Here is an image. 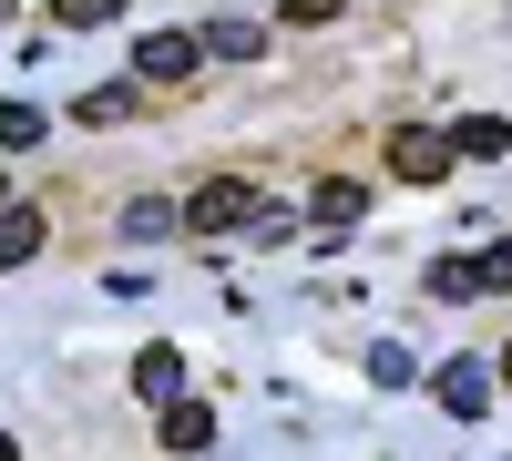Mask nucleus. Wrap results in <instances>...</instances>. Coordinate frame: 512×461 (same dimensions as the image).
Wrapping results in <instances>:
<instances>
[{
  "label": "nucleus",
  "mask_w": 512,
  "mask_h": 461,
  "mask_svg": "<svg viewBox=\"0 0 512 461\" xmlns=\"http://www.w3.org/2000/svg\"><path fill=\"white\" fill-rule=\"evenodd\" d=\"M431 298H451V308L482 298V267H472V257H431Z\"/></svg>",
  "instance_id": "nucleus-13"
},
{
  "label": "nucleus",
  "mask_w": 512,
  "mask_h": 461,
  "mask_svg": "<svg viewBox=\"0 0 512 461\" xmlns=\"http://www.w3.org/2000/svg\"><path fill=\"white\" fill-rule=\"evenodd\" d=\"M175 226H185V205H164V195H134V205H123V236H144V246L175 236Z\"/></svg>",
  "instance_id": "nucleus-12"
},
{
  "label": "nucleus",
  "mask_w": 512,
  "mask_h": 461,
  "mask_svg": "<svg viewBox=\"0 0 512 461\" xmlns=\"http://www.w3.org/2000/svg\"><path fill=\"white\" fill-rule=\"evenodd\" d=\"M390 175L400 185H441L451 175V144L441 134H390Z\"/></svg>",
  "instance_id": "nucleus-4"
},
{
  "label": "nucleus",
  "mask_w": 512,
  "mask_h": 461,
  "mask_svg": "<svg viewBox=\"0 0 512 461\" xmlns=\"http://www.w3.org/2000/svg\"><path fill=\"white\" fill-rule=\"evenodd\" d=\"M492 380H502V390H512V349H502V369H492Z\"/></svg>",
  "instance_id": "nucleus-20"
},
{
  "label": "nucleus",
  "mask_w": 512,
  "mask_h": 461,
  "mask_svg": "<svg viewBox=\"0 0 512 461\" xmlns=\"http://www.w3.org/2000/svg\"><path fill=\"white\" fill-rule=\"evenodd\" d=\"M41 257V216L31 205H0V267H31Z\"/></svg>",
  "instance_id": "nucleus-9"
},
{
  "label": "nucleus",
  "mask_w": 512,
  "mask_h": 461,
  "mask_svg": "<svg viewBox=\"0 0 512 461\" xmlns=\"http://www.w3.org/2000/svg\"><path fill=\"white\" fill-rule=\"evenodd\" d=\"M0 21H11V0H0Z\"/></svg>",
  "instance_id": "nucleus-21"
},
{
  "label": "nucleus",
  "mask_w": 512,
  "mask_h": 461,
  "mask_svg": "<svg viewBox=\"0 0 512 461\" xmlns=\"http://www.w3.org/2000/svg\"><path fill=\"white\" fill-rule=\"evenodd\" d=\"M0 461H21V441H11V431H0Z\"/></svg>",
  "instance_id": "nucleus-19"
},
{
  "label": "nucleus",
  "mask_w": 512,
  "mask_h": 461,
  "mask_svg": "<svg viewBox=\"0 0 512 461\" xmlns=\"http://www.w3.org/2000/svg\"><path fill=\"white\" fill-rule=\"evenodd\" d=\"M431 390H441V410H451V421H482L492 369H482V359H441V380H431Z\"/></svg>",
  "instance_id": "nucleus-3"
},
{
  "label": "nucleus",
  "mask_w": 512,
  "mask_h": 461,
  "mask_svg": "<svg viewBox=\"0 0 512 461\" xmlns=\"http://www.w3.org/2000/svg\"><path fill=\"white\" fill-rule=\"evenodd\" d=\"M52 21L62 31H103V21H123V0H52Z\"/></svg>",
  "instance_id": "nucleus-15"
},
{
  "label": "nucleus",
  "mask_w": 512,
  "mask_h": 461,
  "mask_svg": "<svg viewBox=\"0 0 512 461\" xmlns=\"http://www.w3.org/2000/svg\"><path fill=\"white\" fill-rule=\"evenodd\" d=\"M338 11H349V0H277L287 31H318V21H338Z\"/></svg>",
  "instance_id": "nucleus-18"
},
{
  "label": "nucleus",
  "mask_w": 512,
  "mask_h": 461,
  "mask_svg": "<svg viewBox=\"0 0 512 461\" xmlns=\"http://www.w3.org/2000/svg\"><path fill=\"white\" fill-rule=\"evenodd\" d=\"M41 134H52V123H41V103H0V144H11V154L41 144Z\"/></svg>",
  "instance_id": "nucleus-14"
},
{
  "label": "nucleus",
  "mask_w": 512,
  "mask_h": 461,
  "mask_svg": "<svg viewBox=\"0 0 512 461\" xmlns=\"http://www.w3.org/2000/svg\"><path fill=\"white\" fill-rule=\"evenodd\" d=\"M185 226H195V236H236V226H256V185H246V175H205V185L185 195Z\"/></svg>",
  "instance_id": "nucleus-1"
},
{
  "label": "nucleus",
  "mask_w": 512,
  "mask_h": 461,
  "mask_svg": "<svg viewBox=\"0 0 512 461\" xmlns=\"http://www.w3.org/2000/svg\"><path fill=\"white\" fill-rule=\"evenodd\" d=\"M441 144H451V164H461V154H482V164H492V154H512V123H502V113H461Z\"/></svg>",
  "instance_id": "nucleus-6"
},
{
  "label": "nucleus",
  "mask_w": 512,
  "mask_h": 461,
  "mask_svg": "<svg viewBox=\"0 0 512 461\" xmlns=\"http://www.w3.org/2000/svg\"><path fill=\"white\" fill-rule=\"evenodd\" d=\"M359 205H369V185H359V175H328V185L308 195V216H318V226H359Z\"/></svg>",
  "instance_id": "nucleus-8"
},
{
  "label": "nucleus",
  "mask_w": 512,
  "mask_h": 461,
  "mask_svg": "<svg viewBox=\"0 0 512 461\" xmlns=\"http://www.w3.org/2000/svg\"><path fill=\"white\" fill-rule=\"evenodd\" d=\"M134 390H144V400H175V390H185V359H175V349L154 339V349L134 359Z\"/></svg>",
  "instance_id": "nucleus-11"
},
{
  "label": "nucleus",
  "mask_w": 512,
  "mask_h": 461,
  "mask_svg": "<svg viewBox=\"0 0 512 461\" xmlns=\"http://www.w3.org/2000/svg\"><path fill=\"white\" fill-rule=\"evenodd\" d=\"M205 441H216V410H205V400H164V451H205Z\"/></svg>",
  "instance_id": "nucleus-7"
},
{
  "label": "nucleus",
  "mask_w": 512,
  "mask_h": 461,
  "mask_svg": "<svg viewBox=\"0 0 512 461\" xmlns=\"http://www.w3.org/2000/svg\"><path fill=\"white\" fill-rule=\"evenodd\" d=\"M410 369H420V359H410L400 339H379V349H369V380H379V390H410Z\"/></svg>",
  "instance_id": "nucleus-16"
},
{
  "label": "nucleus",
  "mask_w": 512,
  "mask_h": 461,
  "mask_svg": "<svg viewBox=\"0 0 512 461\" xmlns=\"http://www.w3.org/2000/svg\"><path fill=\"white\" fill-rule=\"evenodd\" d=\"M195 41H205L216 62H267V21H236V11H216V21H205Z\"/></svg>",
  "instance_id": "nucleus-5"
},
{
  "label": "nucleus",
  "mask_w": 512,
  "mask_h": 461,
  "mask_svg": "<svg viewBox=\"0 0 512 461\" xmlns=\"http://www.w3.org/2000/svg\"><path fill=\"white\" fill-rule=\"evenodd\" d=\"M134 103H144V82H103V93H82V103H72V123H93V134H103V123H123Z\"/></svg>",
  "instance_id": "nucleus-10"
},
{
  "label": "nucleus",
  "mask_w": 512,
  "mask_h": 461,
  "mask_svg": "<svg viewBox=\"0 0 512 461\" xmlns=\"http://www.w3.org/2000/svg\"><path fill=\"white\" fill-rule=\"evenodd\" d=\"M472 267H482V298H512V236H492Z\"/></svg>",
  "instance_id": "nucleus-17"
},
{
  "label": "nucleus",
  "mask_w": 512,
  "mask_h": 461,
  "mask_svg": "<svg viewBox=\"0 0 512 461\" xmlns=\"http://www.w3.org/2000/svg\"><path fill=\"white\" fill-rule=\"evenodd\" d=\"M0 205H11V185H0Z\"/></svg>",
  "instance_id": "nucleus-22"
},
{
  "label": "nucleus",
  "mask_w": 512,
  "mask_h": 461,
  "mask_svg": "<svg viewBox=\"0 0 512 461\" xmlns=\"http://www.w3.org/2000/svg\"><path fill=\"white\" fill-rule=\"evenodd\" d=\"M195 62H205L195 31H144L134 41V82H144V93H154V82H195Z\"/></svg>",
  "instance_id": "nucleus-2"
}]
</instances>
